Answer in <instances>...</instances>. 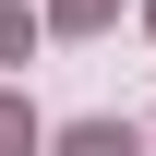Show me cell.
<instances>
[{
    "label": "cell",
    "instance_id": "3957f363",
    "mask_svg": "<svg viewBox=\"0 0 156 156\" xmlns=\"http://www.w3.org/2000/svg\"><path fill=\"white\" fill-rule=\"evenodd\" d=\"M120 12V0H48V24H60V36H84V24H108Z\"/></svg>",
    "mask_w": 156,
    "mask_h": 156
},
{
    "label": "cell",
    "instance_id": "7a4b0ae2",
    "mask_svg": "<svg viewBox=\"0 0 156 156\" xmlns=\"http://www.w3.org/2000/svg\"><path fill=\"white\" fill-rule=\"evenodd\" d=\"M0 156H36V108L24 96H0Z\"/></svg>",
    "mask_w": 156,
    "mask_h": 156
},
{
    "label": "cell",
    "instance_id": "277c9868",
    "mask_svg": "<svg viewBox=\"0 0 156 156\" xmlns=\"http://www.w3.org/2000/svg\"><path fill=\"white\" fill-rule=\"evenodd\" d=\"M24 48H36V24H24L12 0H0V60H24Z\"/></svg>",
    "mask_w": 156,
    "mask_h": 156
},
{
    "label": "cell",
    "instance_id": "6da1fadb",
    "mask_svg": "<svg viewBox=\"0 0 156 156\" xmlns=\"http://www.w3.org/2000/svg\"><path fill=\"white\" fill-rule=\"evenodd\" d=\"M48 156H132V120H72Z\"/></svg>",
    "mask_w": 156,
    "mask_h": 156
},
{
    "label": "cell",
    "instance_id": "5b68a950",
    "mask_svg": "<svg viewBox=\"0 0 156 156\" xmlns=\"http://www.w3.org/2000/svg\"><path fill=\"white\" fill-rule=\"evenodd\" d=\"M144 24H156V12H144Z\"/></svg>",
    "mask_w": 156,
    "mask_h": 156
}]
</instances>
